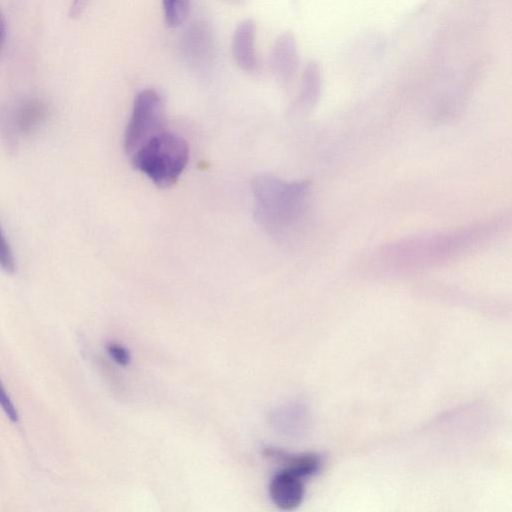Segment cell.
Masks as SVG:
<instances>
[{"label":"cell","mask_w":512,"mask_h":512,"mask_svg":"<svg viewBox=\"0 0 512 512\" xmlns=\"http://www.w3.org/2000/svg\"><path fill=\"white\" fill-rule=\"evenodd\" d=\"M255 198V217L271 234H281L301 217L308 191L303 182L288 183L261 175L252 181Z\"/></svg>","instance_id":"1"},{"label":"cell","mask_w":512,"mask_h":512,"mask_svg":"<svg viewBox=\"0 0 512 512\" xmlns=\"http://www.w3.org/2000/svg\"><path fill=\"white\" fill-rule=\"evenodd\" d=\"M136 169L156 186H173L187 166L188 144L181 136L164 130L145 142L132 155Z\"/></svg>","instance_id":"2"},{"label":"cell","mask_w":512,"mask_h":512,"mask_svg":"<svg viewBox=\"0 0 512 512\" xmlns=\"http://www.w3.org/2000/svg\"><path fill=\"white\" fill-rule=\"evenodd\" d=\"M165 130L163 101L154 89H144L134 98L124 134V148L132 155L145 142Z\"/></svg>","instance_id":"3"},{"label":"cell","mask_w":512,"mask_h":512,"mask_svg":"<svg viewBox=\"0 0 512 512\" xmlns=\"http://www.w3.org/2000/svg\"><path fill=\"white\" fill-rule=\"evenodd\" d=\"M181 48L190 67L204 71L211 67L215 57L214 39L208 24L194 20L185 29Z\"/></svg>","instance_id":"4"},{"label":"cell","mask_w":512,"mask_h":512,"mask_svg":"<svg viewBox=\"0 0 512 512\" xmlns=\"http://www.w3.org/2000/svg\"><path fill=\"white\" fill-rule=\"evenodd\" d=\"M257 24L254 19L242 20L234 30L231 53L236 65L248 73L256 72L259 60L256 51Z\"/></svg>","instance_id":"5"},{"label":"cell","mask_w":512,"mask_h":512,"mask_svg":"<svg viewBox=\"0 0 512 512\" xmlns=\"http://www.w3.org/2000/svg\"><path fill=\"white\" fill-rule=\"evenodd\" d=\"M305 488L302 478L280 470L269 483V495L273 503L281 510L296 509L304 498Z\"/></svg>","instance_id":"6"},{"label":"cell","mask_w":512,"mask_h":512,"mask_svg":"<svg viewBox=\"0 0 512 512\" xmlns=\"http://www.w3.org/2000/svg\"><path fill=\"white\" fill-rule=\"evenodd\" d=\"M299 62L297 45L293 34H281L272 47L270 68L281 80H289L295 73Z\"/></svg>","instance_id":"7"},{"label":"cell","mask_w":512,"mask_h":512,"mask_svg":"<svg viewBox=\"0 0 512 512\" xmlns=\"http://www.w3.org/2000/svg\"><path fill=\"white\" fill-rule=\"evenodd\" d=\"M264 455L282 465V470L300 478L315 474L320 467V460L313 454H290L278 448H266Z\"/></svg>","instance_id":"8"},{"label":"cell","mask_w":512,"mask_h":512,"mask_svg":"<svg viewBox=\"0 0 512 512\" xmlns=\"http://www.w3.org/2000/svg\"><path fill=\"white\" fill-rule=\"evenodd\" d=\"M48 112L47 104L39 98L23 101L14 114L18 132L31 134L45 120Z\"/></svg>","instance_id":"9"},{"label":"cell","mask_w":512,"mask_h":512,"mask_svg":"<svg viewBox=\"0 0 512 512\" xmlns=\"http://www.w3.org/2000/svg\"><path fill=\"white\" fill-rule=\"evenodd\" d=\"M320 70L315 62H309L304 70L302 87H301V100L307 104L314 102L320 90Z\"/></svg>","instance_id":"10"},{"label":"cell","mask_w":512,"mask_h":512,"mask_svg":"<svg viewBox=\"0 0 512 512\" xmlns=\"http://www.w3.org/2000/svg\"><path fill=\"white\" fill-rule=\"evenodd\" d=\"M165 23L170 28L183 24L190 10V0H162Z\"/></svg>","instance_id":"11"},{"label":"cell","mask_w":512,"mask_h":512,"mask_svg":"<svg viewBox=\"0 0 512 512\" xmlns=\"http://www.w3.org/2000/svg\"><path fill=\"white\" fill-rule=\"evenodd\" d=\"M0 268L7 273H13L16 269L13 251L5 238L0 226Z\"/></svg>","instance_id":"12"},{"label":"cell","mask_w":512,"mask_h":512,"mask_svg":"<svg viewBox=\"0 0 512 512\" xmlns=\"http://www.w3.org/2000/svg\"><path fill=\"white\" fill-rule=\"evenodd\" d=\"M106 349L108 354L117 364L121 366H126L129 364L131 359L130 353L122 345L117 343H108Z\"/></svg>","instance_id":"13"},{"label":"cell","mask_w":512,"mask_h":512,"mask_svg":"<svg viewBox=\"0 0 512 512\" xmlns=\"http://www.w3.org/2000/svg\"><path fill=\"white\" fill-rule=\"evenodd\" d=\"M0 407L6 414V416L12 421L17 422L18 421V412L11 401V398L9 397L6 389L2 385V382L0 381Z\"/></svg>","instance_id":"14"},{"label":"cell","mask_w":512,"mask_h":512,"mask_svg":"<svg viewBox=\"0 0 512 512\" xmlns=\"http://www.w3.org/2000/svg\"><path fill=\"white\" fill-rule=\"evenodd\" d=\"M89 1L90 0H73L69 9V17L78 18L86 9Z\"/></svg>","instance_id":"15"},{"label":"cell","mask_w":512,"mask_h":512,"mask_svg":"<svg viewBox=\"0 0 512 512\" xmlns=\"http://www.w3.org/2000/svg\"><path fill=\"white\" fill-rule=\"evenodd\" d=\"M5 38V23L3 20V17L0 14V47L4 41Z\"/></svg>","instance_id":"16"},{"label":"cell","mask_w":512,"mask_h":512,"mask_svg":"<svg viewBox=\"0 0 512 512\" xmlns=\"http://www.w3.org/2000/svg\"><path fill=\"white\" fill-rule=\"evenodd\" d=\"M223 1H225L226 3H228L230 5L237 6V5L243 4L245 0H223Z\"/></svg>","instance_id":"17"}]
</instances>
